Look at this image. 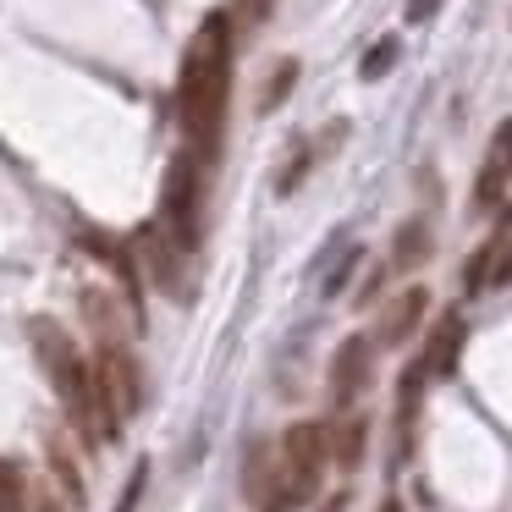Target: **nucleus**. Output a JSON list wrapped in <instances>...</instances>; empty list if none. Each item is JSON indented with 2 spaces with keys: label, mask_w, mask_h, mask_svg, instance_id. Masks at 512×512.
I'll list each match as a JSON object with an SVG mask.
<instances>
[{
  "label": "nucleus",
  "mask_w": 512,
  "mask_h": 512,
  "mask_svg": "<svg viewBox=\"0 0 512 512\" xmlns=\"http://www.w3.org/2000/svg\"><path fill=\"white\" fill-rule=\"evenodd\" d=\"M56 479L67 485V496H72V501H83V479H78V468H72V457H67V452H56Z\"/></svg>",
  "instance_id": "aec40b11"
},
{
  "label": "nucleus",
  "mask_w": 512,
  "mask_h": 512,
  "mask_svg": "<svg viewBox=\"0 0 512 512\" xmlns=\"http://www.w3.org/2000/svg\"><path fill=\"white\" fill-rule=\"evenodd\" d=\"M441 12V0H408V23H430Z\"/></svg>",
  "instance_id": "393cba45"
},
{
  "label": "nucleus",
  "mask_w": 512,
  "mask_h": 512,
  "mask_svg": "<svg viewBox=\"0 0 512 512\" xmlns=\"http://www.w3.org/2000/svg\"><path fill=\"white\" fill-rule=\"evenodd\" d=\"M430 248H435V232H430V215H413V221H402L397 226V237H391V276L397 270H419L424 259H430Z\"/></svg>",
  "instance_id": "f8f14e48"
},
{
  "label": "nucleus",
  "mask_w": 512,
  "mask_h": 512,
  "mask_svg": "<svg viewBox=\"0 0 512 512\" xmlns=\"http://www.w3.org/2000/svg\"><path fill=\"white\" fill-rule=\"evenodd\" d=\"M226 94H232V17L215 12L199 23L177 78V127L182 149L210 166L221 155V122H226Z\"/></svg>",
  "instance_id": "f257e3e1"
},
{
  "label": "nucleus",
  "mask_w": 512,
  "mask_h": 512,
  "mask_svg": "<svg viewBox=\"0 0 512 512\" xmlns=\"http://www.w3.org/2000/svg\"><path fill=\"white\" fill-rule=\"evenodd\" d=\"M314 160H320V155H314V144H298V155H292V166L276 177V193H292V188H298V182L309 177V166H314Z\"/></svg>",
  "instance_id": "6ab92c4d"
},
{
  "label": "nucleus",
  "mask_w": 512,
  "mask_h": 512,
  "mask_svg": "<svg viewBox=\"0 0 512 512\" xmlns=\"http://www.w3.org/2000/svg\"><path fill=\"white\" fill-rule=\"evenodd\" d=\"M28 342H34L39 369L50 375V391H56V402L67 408L72 430L89 435V441H111L116 424H111V413H105L100 375H94V364L83 358L78 336H72L61 320H34V325H28Z\"/></svg>",
  "instance_id": "f03ea898"
},
{
  "label": "nucleus",
  "mask_w": 512,
  "mask_h": 512,
  "mask_svg": "<svg viewBox=\"0 0 512 512\" xmlns=\"http://www.w3.org/2000/svg\"><path fill=\"white\" fill-rule=\"evenodd\" d=\"M512 287V243H490V276H485V292H501Z\"/></svg>",
  "instance_id": "f3484780"
},
{
  "label": "nucleus",
  "mask_w": 512,
  "mask_h": 512,
  "mask_svg": "<svg viewBox=\"0 0 512 512\" xmlns=\"http://www.w3.org/2000/svg\"><path fill=\"white\" fill-rule=\"evenodd\" d=\"M270 12H276V0H237V17L243 23H265Z\"/></svg>",
  "instance_id": "4be33fe9"
},
{
  "label": "nucleus",
  "mask_w": 512,
  "mask_h": 512,
  "mask_svg": "<svg viewBox=\"0 0 512 512\" xmlns=\"http://www.w3.org/2000/svg\"><path fill=\"white\" fill-rule=\"evenodd\" d=\"M243 496H248L254 512H303L309 507V496H303V490L287 479V468H281L276 446H265V441H259L254 452H248V463H243Z\"/></svg>",
  "instance_id": "39448f33"
},
{
  "label": "nucleus",
  "mask_w": 512,
  "mask_h": 512,
  "mask_svg": "<svg viewBox=\"0 0 512 512\" xmlns=\"http://www.w3.org/2000/svg\"><path fill=\"white\" fill-rule=\"evenodd\" d=\"M320 512H347V490H336V496L331 501H325V507Z\"/></svg>",
  "instance_id": "a878e982"
},
{
  "label": "nucleus",
  "mask_w": 512,
  "mask_h": 512,
  "mask_svg": "<svg viewBox=\"0 0 512 512\" xmlns=\"http://www.w3.org/2000/svg\"><path fill=\"white\" fill-rule=\"evenodd\" d=\"M463 342H468V320H463V314H441V325H435V336H430V347H424L419 369H424V375H435V380H452L457 364H463Z\"/></svg>",
  "instance_id": "9b49d317"
},
{
  "label": "nucleus",
  "mask_w": 512,
  "mask_h": 512,
  "mask_svg": "<svg viewBox=\"0 0 512 512\" xmlns=\"http://www.w3.org/2000/svg\"><path fill=\"white\" fill-rule=\"evenodd\" d=\"M78 303H83V320L94 325V336L100 342H116V336L127 331V303H116L111 292H78Z\"/></svg>",
  "instance_id": "4468645a"
},
{
  "label": "nucleus",
  "mask_w": 512,
  "mask_h": 512,
  "mask_svg": "<svg viewBox=\"0 0 512 512\" xmlns=\"http://www.w3.org/2000/svg\"><path fill=\"white\" fill-rule=\"evenodd\" d=\"M138 259H144L149 281H155L160 292H177V298L188 292V248H182L160 221L138 232Z\"/></svg>",
  "instance_id": "6e6552de"
},
{
  "label": "nucleus",
  "mask_w": 512,
  "mask_h": 512,
  "mask_svg": "<svg viewBox=\"0 0 512 512\" xmlns=\"http://www.w3.org/2000/svg\"><path fill=\"white\" fill-rule=\"evenodd\" d=\"M160 226H166V232L188 248V254L199 248V237H204V160H193L188 149H182V155L171 160V171H166Z\"/></svg>",
  "instance_id": "7ed1b4c3"
},
{
  "label": "nucleus",
  "mask_w": 512,
  "mask_h": 512,
  "mask_svg": "<svg viewBox=\"0 0 512 512\" xmlns=\"http://www.w3.org/2000/svg\"><path fill=\"white\" fill-rule=\"evenodd\" d=\"M424 320H430V287H419V281H413V287H402L397 298L380 309L375 336H369V342H375V347H408L413 336H419Z\"/></svg>",
  "instance_id": "1a4fd4ad"
},
{
  "label": "nucleus",
  "mask_w": 512,
  "mask_h": 512,
  "mask_svg": "<svg viewBox=\"0 0 512 512\" xmlns=\"http://www.w3.org/2000/svg\"><path fill=\"white\" fill-rule=\"evenodd\" d=\"M144 479H149V468H138V474H133V490H122L116 512H133V507H138V496H144Z\"/></svg>",
  "instance_id": "b1692460"
},
{
  "label": "nucleus",
  "mask_w": 512,
  "mask_h": 512,
  "mask_svg": "<svg viewBox=\"0 0 512 512\" xmlns=\"http://www.w3.org/2000/svg\"><path fill=\"white\" fill-rule=\"evenodd\" d=\"M292 83H298V61H281L276 78H270V89H265V100H259V111H276V105L292 94Z\"/></svg>",
  "instance_id": "a211bd4d"
},
{
  "label": "nucleus",
  "mask_w": 512,
  "mask_h": 512,
  "mask_svg": "<svg viewBox=\"0 0 512 512\" xmlns=\"http://www.w3.org/2000/svg\"><path fill=\"white\" fill-rule=\"evenodd\" d=\"M0 512H28V479L12 457H0Z\"/></svg>",
  "instance_id": "2eb2a0df"
},
{
  "label": "nucleus",
  "mask_w": 512,
  "mask_h": 512,
  "mask_svg": "<svg viewBox=\"0 0 512 512\" xmlns=\"http://www.w3.org/2000/svg\"><path fill=\"white\" fill-rule=\"evenodd\" d=\"M325 435H331V463L353 474V468L364 463V452H369V419L364 413H347V419L325 424Z\"/></svg>",
  "instance_id": "ddd939ff"
},
{
  "label": "nucleus",
  "mask_w": 512,
  "mask_h": 512,
  "mask_svg": "<svg viewBox=\"0 0 512 512\" xmlns=\"http://www.w3.org/2000/svg\"><path fill=\"white\" fill-rule=\"evenodd\" d=\"M94 375H100V397H105V413L111 424L122 430V419H133L138 402H144V386H138V358L127 347L105 342L100 358H94Z\"/></svg>",
  "instance_id": "423d86ee"
},
{
  "label": "nucleus",
  "mask_w": 512,
  "mask_h": 512,
  "mask_svg": "<svg viewBox=\"0 0 512 512\" xmlns=\"http://www.w3.org/2000/svg\"><path fill=\"white\" fill-rule=\"evenodd\" d=\"M397 39H380V45H369V56H364V67H358V78H369V83H375V78H386V72L391 67H397Z\"/></svg>",
  "instance_id": "dca6fc26"
},
{
  "label": "nucleus",
  "mask_w": 512,
  "mask_h": 512,
  "mask_svg": "<svg viewBox=\"0 0 512 512\" xmlns=\"http://www.w3.org/2000/svg\"><path fill=\"white\" fill-rule=\"evenodd\" d=\"M507 177H512V122H501L485 149V166L474 177V210H496V199L507 193Z\"/></svg>",
  "instance_id": "9d476101"
},
{
  "label": "nucleus",
  "mask_w": 512,
  "mask_h": 512,
  "mask_svg": "<svg viewBox=\"0 0 512 512\" xmlns=\"http://www.w3.org/2000/svg\"><path fill=\"white\" fill-rule=\"evenodd\" d=\"M353 265H358V248H347V259L331 270V276H325V298H336V292L347 287V276H353Z\"/></svg>",
  "instance_id": "412c9836"
},
{
  "label": "nucleus",
  "mask_w": 512,
  "mask_h": 512,
  "mask_svg": "<svg viewBox=\"0 0 512 512\" xmlns=\"http://www.w3.org/2000/svg\"><path fill=\"white\" fill-rule=\"evenodd\" d=\"M276 457H281L292 485L314 501L320 496V474H325V463H331V435H325L320 419H298V424H287V435L276 441Z\"/></svg>",
  "instance_id": "20e7f679"
},
{
  "label": "nucleus",
  "mask_w": 512,
  "mask_h": 512,
  "mask_svg": "<svg viewBox=\"0 0 512 512\" xmlns=\"http://www.w3.org/2000/svg\"><path fill=\"white\" fill-rule=\"evenodd\" d=\"M386 276H391V265H380L375 276H369L364 287H358V309H364V303H375V298H380V287H386Z\"/></svg>",
  "instance_id": "5701e85b"
},
{
  "label": "nucleus",
  "mask_w": 512,
  "mask_h": 512,
  "mask_svg": "<svg viewBox=\"0 0 512 512\" xmlns=\"http://www.w3.org/2000/svg\"><path fill=\"white\" fill-rule=\"evenodd\" d=\"M369 386H375V342H369V336H347L331 353V375H325L331 408H353Z\"/></svg>",
  "instance_id": "0eeeda50"
},
{
  "label": "nucleus",
  "mask_w": 512,
  "mask_h": 512,
  "mask_svg": "<svg viewBox=\"0 0 512 512\" xmlns=\"http://www.w3.org/2000/svg\"><path fill=\"white\" fill-rule=\"evenodd\" d=\"M380 512H408V507H402L397 496H386V501H380Z\"/></svg>",
  "instance_id": "bb28decb"
}]
</instances>
